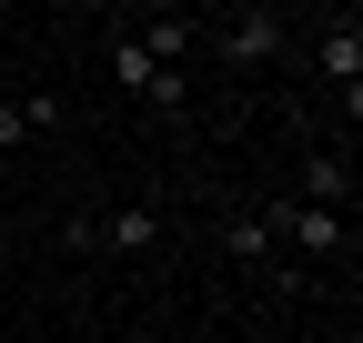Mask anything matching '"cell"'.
<instances>
[{
    "label": "cell",
    "mask_w": 363,
    "mask_h": 343,
    "mask_svg": "<svg viewBox=\"0 0 363 343\" xmlns=\"http://www.w3.org/2000/svg\"><path fill=\"white\" fill-rule=\"evenodd\" d=\"M81 252H162V202H121L101 223H71Z\"/></svg>",
    "instance_id": "1"
},
{
    "label": "cell",
    "mask_w": 363,
    "mask_h": 343,
    "mask_svg": "<svg viewBox=\"0 0 363 343\" xmlns=\"http://www.w3.org/2000/svg\"><path fill=\"white\" fill-rule=\"evenodd\" d=\"M111 81H121V91H142L152 111H182V71H162V61H152L142 40H131V30L111 40Z\"/></svg>",
    "instance_id": "2"
},
{
    "label": "cell",
    "mask_w": 363,
    "mask_h": 343,
    "mask_svg": "<svg viewBox=\"0 0 363 343\" xmlns=\"http://www.w3.org/2000/svg\"><path fill=\"white\" fill-rule=\"evenodd\" d=\"M222 61H233V71L283 61V11H233V21H222Z\"/></svg>",
    "instance_id": "3"
},
{
    "label": "cell",
    "mask_w": 363,
    "mask_h": 343,
    "mask_svg": "<svg viewBox=\"0 0 363 343\" xmlns=\"http://www.w3.org/2000/svg\"><path fill=\"white\" fill-rule=\"evenodd\" d=\"M313 61H323L333 81H343V121L363 111V21H333L323 30V51H313Z\"/></svg>",
    "instance_id": "4"
},
{
    "label": "cell",
    "mask_w": 363,
    "mask_h": 343,
    "mask_svg": "<svg viewBox=\"0 0 363 343\" xmlns=\"http://www.w3.org/2000/svg\"><path fill=\"white\" fill-rule=\"evenodd\" d=\"M51 121H61V101H51V91H30V101H0V152H11V142H30V132H51Z\"/></svg>",
    "instance_id": "5"
},
{
    "label": "cell",
    "mask_w": 363,
    "mask_h": 343,
    "mask_svg": "<svg viewBox=\"0 0 363 343\" xmlns=\"http://www.w3.org/2000/svg\"><path fill=\"white\" fill-rule=\"evenodd\" d=\"M131 40H142V51H152L162 71H182V61H192V21H142Z\"/></svg>",
    "instance_id": "6"
},
{
    "label": "cell",
    "mask_w": 363,
    "mask_h": 343,
    "mask_svg": "<svg viewBox=\"0 0 363 343\" xmlns=\"http://www.w3.org/2000/svg\"><path fill=\"white\" fill-rule=\"evenodd\" d=\"M222 242H233V263H272V223H262V212H233Z\"/></svg>",
    "instance_id": "7"
}]
</instances>
